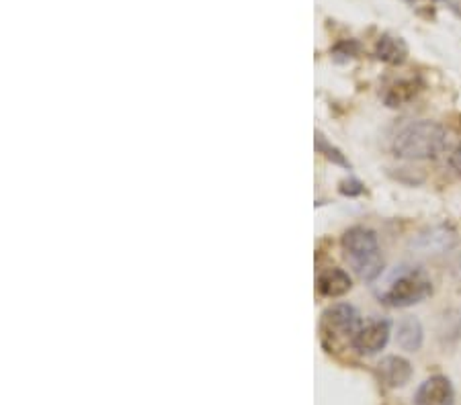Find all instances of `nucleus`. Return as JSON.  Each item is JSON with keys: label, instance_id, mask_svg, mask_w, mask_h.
I'll return each mask as SVG.
<instances>
[{"label": "nucleus", "instance_id": "15", "mask_svg": "<svg viewBox=\"0 0 461 405\" xmlns=\"http://www.w3.org/2000/svg\"><path fill=\"white\" fill-rule=\"evenodd\" d=\"M341 193L347 195V197H357L363 193V185L355 180V178H349V180H343L341 182Z\"/></svg>", "mask_w": 461, "mask_h": 405}, {"label": "nucleus", "instance_id": "13", "mask_svg": "<svg viewBox=\"0 0 461 405\" xmlns=\"http://www.w3.org/2000/svg\"><path fill=\"white\" fill-rule=\"evenodd\" d=\"M418 82L416 80H400V82H396L388 93H386V97H383V101L388 106H402V104H406L410 102L416 95H418Z\"/></svg>", "mask_w": 461, "mask_h": 405}, {"label": "nucleus", "instance_id": "8", "mask_svg": "<svg viewBox=\"0 0 461 405\" xmlns=\"http://www.w3.org/2000/svg\"><path fill=\"white\" fill-rule=\"evenodd\" d=\"M377 377L390 389L404 387L412 379V364L404 356H386L377 364Z\"/></svg>", "mask_w": 461, "mask_h": 405}, {"label": "nucleus", "instance_id": "7", "mask_svg": "<svg viewBox=\"0 0 461 405\" xmlns=\"http://www.w3.org/2000/svg\"><path fill=\"white\" fill-rule=\"evenodd\" d=\"M460 238L458 232L449 225H435L422 232L414 242L412 248L420 254H445L458 246Z\"/></svg>", "mask_w": 461, "mask_h": 405}, {"label": "nucleus", "instance_id": "3", "mask_svg": "<svg viewBox=\"0 0 461 405\" xmlns=\"http://www.w3.org/2000/svg\"><path fill=\"white\" fill-rule=\"evenodd\" d=\"M433 295V283L424 270L412 268L402 272L383 293L381 301L390 307H410Z\"/></svg>", "mask_w": 461, "mask_h": 405}, {"label": "nucleus", "instance_id": "6", "mask_svg": "<svg viewBox=\"0 0 461 405\" xmlns=\"http://www.w3.org/2000/svg\"><path fill=\"white\" fill-rule=\"evenodd\" d=\"M414 405H455V389L443 375H433L416 389Z\"/></svg>", "mask_w": 461, "mask_h": 405}, {"label": "nucleus", "instance_id": "12", "mask_svg": "<svg viewBox=\"0 0 461 405\" xmlns=\"http://www.w3.org/2000/svg\"><path fill=\"white\" fill-rule=\"evenodd\" d=\"M439 338L445 344H453L461 340V309H447L439 319Z\"/></svg>", "mask_w": 461, "mask_h": 405}, {"label": "nucleus", "instance_id": "11", "mask_svg": "<svg viewBox=\"0 0 461 405\" xmlns=\"http://www.w3.org/2000/svg\"><path fill=\"white\" fill-rule=\"evenodd\" d=\"M375 55L377 59L392 64V66H400L406 62L408 55V48L400 37H392V35H383L379 37L377 46H375Z\"/></svg>", "mask_w": 461, "mask_h": 405}, {"label": "nucleus", "instance_id": "1", "mask_svg": "<svg viewBox=\"0 0 461 405\" xmlns=\"http://www.w3.org/2000/svg\"><path fill=\"white\" fill-rule=\"evenodd\" d=\"M447 146V131L433 121H416L402 127L392 144V150L404 160H431Z\"/></svg>", "mask_w": 461, "mask_h": 405}, {"label": "nucleus", "instance_id": "14", "mask_svg": "<svg viewBox=\"0 0 461 405\" xmlns=\"http://www.w3.org/2000/svg\"><path fill=\"white\" fill-rule=\"evenodd\" d=\"M316 146H318V150H320V152L324 153V156H326L328 160H332L334 164H341V166H349V162L345 160V156L338 152L336 148H332V146H330V144H328V142H326V140H324V138L320 135V133L316 135Z\"/></svg>", "mask_w": 461, "mask_h": 405}, {"label": "nucleus", "instance_id": "10", "mask_svg": "<svg viewBox=\"0 0 461 405\" xmlns=\"http://www.w3.org/2000/svg\"><path fill=\"white\" fill-rule=\"evenodd\" d=\"M422 342H424L422 323L412 315L404 317L398 323V330H396V344L406 352H418L422 348Z\"/></svg>", "mask_w": 461, "mask_h": 405}, {"label": "nucleus", "instance_id": "4", "mask_svg": "<svg viewBox=\"0 0 461 405\" xmlns=\"http://www.w3.org/2000/svg\"><path fill=\"white\" fill-rule=\"evenodd\" d=\"M361 315L349 303H336L328 307L322 315V336L334 342H353L361 328Z\"/></svg>", "mask_w": 461, "mask_h": 405}, {"label": "nucleus", "instance_id": "9", "mask_svg": "<svg viewBox=\"0 0 461 405\" xmlns=\"http://www.w3.org/2000/svg\"><path fill=\"white\" fill-rule=\"evenodd\" d=\"M353 281L343 268H328L318 276V291L324 297H343L351 291Z\"/></svg>", "mask_w": 461, "mask_h": 405}, {"label": "nucleus", "instance_id": "5", "mask_svg": "<svg viewBox=\"0 0 461 405\" xmlns=\"http://www.w3.org/2000/svg\"><path fill=\"white\" fill-rule=\"evenodd\" d=\"M390 336H392V323L386 317H371L365 323H361L351 346L359 355L373 356L388 346Z\"/></svg>", "mask_w": 461, "mask_h": 405}, {"label": "nucleus", "instance_id": "2", "mask_svg": "<svg viewBox=\"0 0 461 405\" xmlns=\"http://www.w3.org/2000/svg\"><path fill=\"white\" fill-rule=\"evenodd\" d=\"M343 252L347 262L351 264V268L355 270L361 281H375L381 270H383V256L379 250V242L377 236L363 227V225H355L351 229L345 232L343 236Z\"/></svg>", "mask_w": 461, "mask_h": 405}, {"label": "nucleus", "instance_id": "16", "mask_svg": "<svg viewBox=\"0 0 461 405\" xmlns=\"http://www.w3.org/2000/svg\"><path fill=\"white\" fill-rule=\"evenodd\" d=\"M449 168H451V172L458 176V178H461V146H458V148H453L451 150V153H449Z\"/></svg>", "mask_w": 461, "mask_h": 405}]
</instances>
